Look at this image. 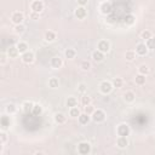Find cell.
I'll return each instance as SVG.
<instances>
[{
	"label": "cell",
	"mask_w": 155,
	"mask_h": 155,
	"mask_svg": "<svg viewBox=\"0 0 155 155\" xmlns=\"http://www.w3.org/2000/svg\"><path fill=\"white\" fill-rule=\"evenodd\" d=\"M136 99V94L133 91H126L124 93V101L127 102V103H132L133 101Z\"/></svg>",
	"instance_id": "17"
},
{
	"label": "cell",
	"mask_w": 155,
	"mask_h": 155,
	"mask_svg": "<svg viewBox=\"0 0 155 155\" xmlns=\"http://www.w3.org/2000/svg\"><path fill=\"white\" fill-rule=\"evenodd\" d=\"M44 39H45V41H47V42H52V41L56 40V33L52 31V30H48V31L45 33Z\"/></svg>",
	"instance_id": "20"
},
{
	"label": "cell",
	"mask_w": 155,
	"mask_h": 155,
	"mask_svg": "<svg viewBox=\"0 0 155 155\" xmlns=\"http://www.w3.org/2000/svg\"><path fill=\"white\" fill-rule=\"evenodd\" d=\"M0 136H1V137H0V138H1V140H0V143H1V144H4V143H5L6 140H7V137H6V133H5L4 131H2V132L0 133Z\"/></svg>",
	"instance_id": "41"
},
{
	"label": "cell",
	"mask_w": 155,
	"mask_h": 155,
	"mask_svg": "<svg viewBox=\"0 0 155 155\" xmlns=\"http://www.w3.org/2000/svg\"><path fill=\"white\" fill-rule=\"evenodd\" d=\"M80 114H81V111H80V109L78 108V105L70 108V110H69V115H70L71 117H79Z\"/></svg>",
	"instance_id": "28"
},
{
	"label": "cell",
	"mask_w": 155,
	"mask_h": 155,
	"mask_svg": "<svg viewBox=\"0 0 155 155\" xmlns=\"http://www.w3.org/2000/svg\"><path fill=\"white\" fill-rule=\"evenodd\" d=\"M22 61L24 63H27V64L33 63V61H34V53L31 51H27V52L22 53Z\"/></svg>",
	"instance_id": "12"
},
{
	"label": "cell",
	"mask_w": 155,
	"mask_h": 155,
	"mask_svg": "<svg viewBox=\"0 0 155 155\" xmlns=\"http://www.w3.org/2000/svg\"><path fill=\"white\" fill-rule=\"evenodd\" d=\"M0 126H1V130H2V131L7 130V128L11 126V119H10V116L2 115L1 119H0Z\"/></svg>",
	"instance_id": "10"
},
{
	"label": "cell",
	"mask_w": 155,
	"mask_h": 155,
	"mask_svg": "<svg viewBox=\"0 0 155 155\" xmlns=\"http://www.w3.org/2000/svg\"><path fill=\"white\" fill-rule=\"evenodd\" d=\"M17 48H18V51H19V53L22 54V53H24V52H27V51H29L28 48V44L27 42H24V41H19V42H17Z\"/></svg>",
	"instance_id": "21"
},
{
	"label": "cell",
	"mask_w": 155,
	"mask_h": 155,
	"mask_svg": "<svg viewBox=\"0 0 155 155\" xmlns=\"http://www.w3.org/2000/svg\"><path fill=\"white\" fill-rule=\"evenodd\" d=\"M48 86L51 87V88H57L58 86H59V81H58V79L57 78H50L48 79Z\"/></svg>",
	"instance_id": "29"
},
{
	"label": "cell",
	"mask_w": 155,
	"mask_h": 155,
	"mask_svg": "<svg viewBox=\"0 0 155 155\" xmlns=\"http://www.w3.org/2000/svg\"><path fill=\"white\" fill-rule=\"evenodd\" d=\"M5 63H6V54L2 53L1 54V64H5Z\"/></svg>",
	"instance_id": "44"
},
{
	"label": "cell",
	"mask_w": 155,
	"mask_h": 155,
	"mask_svg": "<svg viewBox=\"0 0 155 155\" xmlns=\"http://www.w3.org/2000/svg\"><path fill=\"white\" fill-rule=\"evenodd\" d=\"M91 57H92V59H93L94 62H102V61L104 59V53L101 52L99 50H96V51L92 52Z\"/></svg>",
	"instance_id": "16"
},
{
	"label": "cell",
	"mask_w": 155,
	"mask_h": 155,
	"mask_svg": "<svg viewBox=\"0 0 155 155\" xmlns=\"http://www.w3.org/2000/svg\"><path fill=\"white\" fill-rule=\"evenodd\" d=\"M140 38L143 39V40H148V39H150L151 38V31L150 30H143L142 33H140Z\"/></svg>",
	"instance_id": "35"
},
{
	"label": "cell",
	"mask_w": 155,
	"mask_h": 155,
	"mask_svg": "<svg viewBox=\"0 0 155 155\" xmlns=\"http://www.w3.org/2000/svg\"><path fill=\"white\" fill-rule=\"evenodd\" d=\"M105 113L102 110V109H94V111L91 114V119L94 121V122H97V124H99V122H103L104 120H105Z\"/></svg>",
	"instance_id": "1"
},
{
	"label": "cell",
	"mask_w": 155,
	"mask_h": 155,
	"mask_svg": "<svg viewBox=\"0 0 155 155\" xmlns=\"http://www.w3.org/2000/svg\"><path fill=\"white\" fill-rule=\"evenodd\" d=\"M111 82H113V86H114V87H116V88L122 87V84H124V81H122V79H121V78H115Z\"/></svg>",
	"instance_id": "33"
},
{
	"label": "cell",
	"mask_w": 155,
	"mask_h": 155,
	"mask_svg": "<svg viewBox=\"0 0 155 155\" xmlns=\"http://www.w3.org/2000/svg\"><path fill=\"white\" fill-rule=\"evenodd\" d=\"M113 82H110V81H107V80H104V81H102L101 84H99V91L103 93V94H108V93H110L111 91H113Z\"/></svg>",
	"instance_id": "4"
},
{
	"label": "cell",
	"mask_w": 155,
	"mask_h": 155,
	"mask_svg": "<svg viewBox=\"0 0 155 155\" xmlns=\"http://www.w3.org/2000/svg\"><path fill=\"white\" fill-rule=\"evenodd\" d=\"M99 10H101V12H102L103 15H108V13H110V12H111V4H110L109 1L102 2V5H101Z\"/></svg>",
	"instance_id": "13"
},
{
	"label": "cell",
	"mask_w": 155,
	"mask_h": 155,
	"mask_svg": "<svg viewBox=\"0 0 155 155\" xmlns=\"http://www.w3.org/2000/svg\"><path fill=\"white\" fill-rule=\"evenodd\" d=\"M125 58H126V61L132 62V61L136 58V51H126V53H125Z\"/></svg>",
	"instance_id": "31"
},
{
	"label": "cell",
	"mask_w": 155,
	"mask_h": 155,
	"mask_svg": "<svg viewBox=\"0 0 155 155\" xmlns=\"http://www.w3.org/2000/svg\"><path fill=\"white\" fill-rule=\"evenodd\" d=\"M97 50H99V51L103 52V53L109 52V50H110V42H109L108 40H101V41H98V44H97Z\"/></svg>",
	"instance_id": "6"
},
{
	"label": "cell",
	"mask_w": 155,
	"mask_h": 155,
	"mask_svg": "<svg viewBox=\"0 0 155 155\" xmlns=\"http://www.w3.org/2000/svg\"><path fill=\"white\" fill-rule=\"evenodd\" d=\"M75 16H76L78 19H84V18H86L87 11H86L85 6H79V7H76V10H75Z\"/></svg>",
	"instance_id": "11"
},
{
	"label": "cell",
	"mask_w": 155,
	"mask_h": 155,
	"mask_svg": "<svg viewBox=\"0 0 155 155\" xmlns=\"http://www.w3.org/2000/svg\"><path fill=\"white\" fill-rule=\"evenodd\" d=\"M64 56H65L67 59H73V58L76 56V51H75L74 48H67V50L64 51Z\"/></svg>",
	"instance_id": "25"
},
{
	"label": "cell",
	"mask_w": 155,
	"mask_h": 155,
	"mask_svg": "<svg viewBox=\"0 0 155 155\" xmlns=\"http://www.w3.org/2000/svg\"><path fill=\"white\" fill-rule=\"evenodd\" d=\"M78 119H79V122L81 125H87L90 122V120H91V115L87 114V113H81Z\"/></svg>",
	"instance_id": "18"
},
{
	"label": "cell",
	"mask_w": 155,
	"mask_h": 155,
	"mask_svg": "<svg viewBox=\"0 0 155 155\" xmlns=\"http://www.w3.org/2000/svg\"><path fill=\"white\" fill-rule=\"evenodd\" d=\"M80 67H81V69H82V70H88V69L91 68V63H90L88 61H82Z\"/></svg>",
	"instance_id": "38"
},
{
	"label": "cell",
	"mask_w": 155,
	"mask_h": 155,
	"mask_svg": "<svg viewBox=\"0 0 155 155\" xmlns=\"http://www.w3.org/2000/svg\"><path fill=\"white\" fill-rule=\"evenodd\" d=\"M30 8H31L33 12L40 13V12L44 10V2L40 1V0H34V1L31 2V5H30Z\"/></svg>",
	"instance_id": "8"
},
{
	"label": "cell",
	"mask_w": 155,
	"mask_h": 155,
	"mask_svg": "<svg viewBox=\"0 0 155 155\" xmlns=\"http://www.w3.org/2000/svg\"><path fill=\"white\" fill-rule=\"evenodd\" d=\"M145 45H147V47L149 48V50H155V38H150V39H148L147 41H145Z\"/></svg>",
	"instance_id": "32"
},
{
	"label": "cell",
	"mask_w": 155,
	"mask_h": 155,
	"mask_svg": "<svg viewBox=\"0 0 155 155\" xmlns=\"http://www.w3.org/2000/svg\"><path fill=\"white\" fill-rule=\"evenodd\" d=\"M124 22H125V24H127V25H132V24H134V22H136V17H134L133 15H126L125 18H124Z\"/></svg>",
	"instance_id": "26"
},
{
	"label": "cell",
	"mask_w": 155,
	"mask_h": 155,
	"mask_svg": "<svg viewBox=\"0 0 155 155\" xmlns=\"http://www.w3.org/2000/svg\"><path fill=\"white\" fill-rule=\"evenodd\" d=\"M5 110H6V113L7 114H15L16 113V110H17V107L15 105V104H12V103H10V104H7L6 105V108H5Z\"/></svg>",
	"instance_id": "30"
},
{
	"label": "cell",
	"mask_w": 155,
	"mask_h": 155,
	"mask_svg": "<svg viewBox=\"0 0 155 155\" xmlns=\"http://www.w3.org/2000/svg\"><path fill=\"white\" fill-rule=\"evenodd\" d=\"M84 110H85V113H87V114H92L93 111H94V107L92 105V104H88V105H85L84 107Z\"/></svg>",
	"instance_id": "39"
},
{
	"label": "cell",
	"mask_w": 155,
	"mask_h": 155,
	"mask_svg": "<svg viewBox=\"0 0 155 155\" xmlns=\"http://www.w3.org/2000/svg\"><path fill=\"white\" fill-rule=\"evenodd\" d=\"M33 107H34V103H33V102L27 101V102H24V103L22 104V110H23L25 114H29V113H31Z\"/></svg>",
	"instance_id": "19"
},
{
	"label": "cell",
	"mask_w": 155,
	"mask_h": 155,
	"mask_svg": "<svg viewBox=\"0 0 155 155\" xmlns=\"http://www.w3.org/2000/svg\"><path fill=\"white\" fill-rule=\"evenodd\" d=\"M78 153L81 155H87L91 153V144L88 142H80L78 144Z\"/></svg>",
	"instance_id": "3"
},
{
	"label": "cell",
	"mask_w": 155,
	"mask_h": 155,
	"mask_svg": "<svg viewBox=\"0 0 155 155\" xmlns=\"http://www.w3.org/2000/svg\"><path fill=\"white\" fill-rule=\"evenodd\" d=\"M145 80H147V78H145V75H143V74H137L136 75V78H134V82L137 84V85H139V86H142V85H144L145 84Z\"/></svg>",
	"instance_id": "22"
},
{
	"label": "cell",
	"mask_w": 155,
	"mask_h": 155,
	"mask_svg": "<svg viewBox=\"0 0 155 155\" xmlns=\"http://www.w3.org/2000/svg\"><path fill=\"white\" fill-rule=\"evenodd\" d=\"M30 18H33V19H38V18H39V13H38V12H33V13H30Z\"/></svg>",
	"instance_id": "43"
},
{
	"label": "cell",
	"mask_w": 155,
	"mask_h": 155,
	"mask_svg": "<svg viewBox=\"0 0 155 155\" xmlns=\"http://www.w3.org/2000/svg\"><path fill=\"white\" fill-rule=\"evenodd\" d=\"M116 133L117 136H122V137H127L130 136L131 133V128L127 124H120L117 127H116Z\"/></svg>",
	"instance_id": "2"
},
{
	"label": "cell",
	"mask_w": 155,
	"mask_h": 155,
	"mask_svg": "<svg viewBox=\"0 0 155 155\" xmlns=\"http://www.w3.org/2000/svg\"><path fill=\"white\" fill-rule=\"evenodd\" d=\"M86 90H87V87H86V85L85 84H79V86H78V91L80 92V93H85L86 92Z\"/></svg>",
	"instance_id": "40"
},
{
	"label": "cell",
	"mask_w": 155,
	"mask_h": 155,
	"mask_svg": "<svg viewBox=\"0 0 155 155\" xmlns=\"http://www.w3.org/2000/svg\"><path fill=\"white\" fill-rule=\"evenodd\" d=\"M24 29H25V27H24L23 24H16V27H15V33H16V34H22V33L24 31Z\"/></svg>",
	"instance_id": "36"
},
{
	"label": "cell",
	"mask_w": 155,
	"mask_h": 155,
	"mask_svg": "<svg viewBox=\"0 0 155 155\" xmlns=\"http://www.w3.org/2000/svg\"><path fill=\"white\" fill-rule=\"evenodd\" d=\"M116 145L120 148V149H124L128 145V140H127V137H122V136H119L117 139H116Z\"/></svg>",
	"instance_id": "14"
},
{
	"label": "cell",
	"mask_w": 155,
	"mask_h": 155,
	"mask_svg": "<svg viewBox=\"0 0 155 155\" xmlns=\"http://www.w3.org/2000/svg\"><path fill=\"white\" fill-rule=\"evenodd\" d=\"M50 65H51L53 69H59V68L63 65V61H62V58H61L59 56H54V57L51 58Z\"/></svg>",
	"instance_id": "9"
},
{
	"label": "cell",
	"mask_w": 155,
	"mask_h": 155,
	"mask_svg": "<svg viewBox=\"0 0 155 155\" xmlns=\"http://www.w3.org/2000/svg\"><path fill=\"white\" fill-rule=\"evenodd\" d=\"M138 73L139 74H143V75H147L149 73V68L145 64H142V65L138 67Z\"/></svg>",
	"instance_id": "34"
},
{
	"label": "cell",
	"mask_w": 155,
	"mask_h": 155,
	"mask_svg": "<svg viewBox=\"0 0 155 155\" xmlns=\"http://www.w3.org/2000/svg\"><path fill=\"white\" fill-rule=\"evenodd\" d=\"M65 104H67V107H69V108L76 107V105H78V99H76L75 97L70 96V97H68V98H67V101H65Z\"/></svg>",
	"instance_id": "23"
},
{
	"label": "cell",
	"mask_w": 155,
	"mask_h": 155,
	"mask_svg": "<svg viewBox=\"0 0 155 155\" xmlns=\"http://www.w3.org/2000/svg\"><path fill=\"white\" fill-rule=\"evenodd\" d=\"M148 51H149V48L147 47V45L144 42L137 44V46H136V54H138V56H145L148 53Z\"/></svg>",
	"instance_id": "7"
},
{
	"label": "cell",
	"mask_w": 155,
	"mask_h": 155,
	"mask_svg": "<svg viewBox=\"0 0 155 155\" xmlns=\"http://www.w3.org/2000/svg\"><path fill=\"white\" fill-rule=\"evenodd\" d=\"M65 120H67V117H65V115L63 113H56L54 114V121L57 124H64Z\"/></svg>",
	"instance_id": "24"
},
{
	"label": "cell",
	"mask_w": 155,
	"mask_h": 155,
	"mask_svg": "<svg viewBox=\"0 0 155 155\" xmlns=\"http://www.w3.org/2000/svg\"><path fill=\"white\" fill-rule=\"evenodd\" d=\"M42 110H44V109H42L41 104H34L31 113H33V115H35V116H39V115H41V114H42Z\"/></svg>",
	"instance_id": "27"
},
{
	"label": "cell",
	"mask_w": 155,
	"mask_h": 155,
	"mask_svg": "<svg viewBox=\"0 0 155 155\" xmlns=\"http://www.w3.org/2000/svg\"><path fill=\"white\" fill-rule=\"evenodd\" d=\"M23 21H24V15H23L22 12L16 11V12H13V13L11 15V22H12L13 24H22Z\"/></svg>",
	"instance_id": "5"
},
{
	"label": "cell",
	"mask_w": 155,
	"mask_h": 155,
	"mask_svg": "<svg viewBox=\"0 0 155 155\" xmlns=\"http://www.w3.org/2000/svg\"><path fill=\"white\" fill-rule=\"evenodd\" d=\"M19 54V51L17 48V46H10L7 48V57L8 58H16Z\"/></svg>",
	"instance_id": "15"
},
{
	"label": "cell",
	"mask_w": 155,
	"mask_h": 155,
	"mask_svg": "<svg viewBox=\"0 0 155 155\" xmlns=\"http://www.w3.org/2000/svg\"><path fill=\"white\" fill-rule=\"evenodd\" d=\"M76 1H78V5L79 6H86L87 2H88V0H76Z\"/></svg>",
	"instance_id": "42"
},
{
	"label": "cell",
	"mask_w": 155,
	"mask_h": 155,
	"mask_svg": "<svg viewBox=\"0 0 155 155\" xmlns=\"http://www.w3.org/2000/svg\"><path fill=\"white\" fill-rule=\"evenodd\" d=\"M81 103L84 104V107H85V105L91 104V97H88V96L84 94V96H82V98H81Z\"/></svg>",
	"instance_id": "37"
}]
</instances>
